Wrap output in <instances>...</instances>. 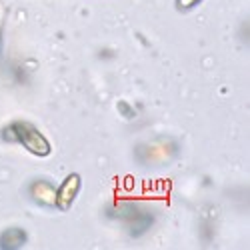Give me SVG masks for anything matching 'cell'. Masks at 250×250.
Returning <instances> with one entry per match:
<instances>
[{
    "label": "cell",
    "instance_id": "cell-1",
    "mask_svg": "<svg viewBox=\"0 0 250 250\" xmlns=\"http://www.w3.org/2000/svg\"><path fill=\"white\" fill-rule=\"evenodd\" d=\"M2 138L8 142H18L22 146L32 152L34 156H48L52 152V144L48 142V138L40 132L34 124L26 122V120H14L2 130Z\"/></svg>",
    "mask_w": 250,
    "mask_h": 250
},
{
    "label": "cell",
    "instance_id": "cell-2",
    "mask_svg": "<svg viewBox=\"0 0 250 250\" xmlns=\"http://www.w3.org/2000/svg\"><path fill=\"white\" fill-rule=\"evenodd\" d=\"M118 210H120L118 216L128 224L132 236H142V234L152 226V220H154L152 214H150L148 210H144V208L138 206V204H132V202L120 204Z\"/></svg>",
    "mask_w": 250,
    "mask_h": 250
},
{
    "label": "cell",
    "instance_id": "cell-3",
    "mask_svg": "<svg viewBox=\"0 0 250 250\" xmlns=\"http://www.w3.org/2000/svg\"><path fill=\"white\" fill-rule=\"evenodd\" d=\"M176 152V144L170 142V140H156V142H150V144H144V146L138 148V158L142 162H154V164H160V162H166L170 160Z\"/></svg>",
    "mask_w": 250,
    "mask_h": 250
},
{
    "label": "cell",
    "instance_id": "cell-4",
    "mask_svg": "<svg viewBox=\"0 0 250 250\" xmlns=\"http://www.w3.org/2000/svg\"><path fill=\"white\" fill-rule=\"evenodd\" d=\"M80 186H82V180H80V174H76V172H70L62 180V184L56 188V208L58 210H68L74 204V200L80 192Z\"/></svg>",
    "mask_w": 250,
    "mask_h": 250
},
{
    "label": "cell",
    "instance_id": "cell-5",
    "mask_svg": "<svg viewBox=\"0 0 250 250\" xmlns=\"http://www.w3.org/2000/svg\"><path fill=\"white\" fill-rule=\"evenodd\" d=\"M30 196L40 206H56V188L48 180H34L30 184Z\"/></svg>",
    "mask_w": 250,
    "mask_h": 250
},
{
    "label": "cell",
    "instance_id": "cell-6",
    "mask_svg": "<svg viewBox=\"0 0 250 250\" xmlns=\"http://www.w3.org/2000/svg\"><path fill=\"white\" fill-rule=\"evenodd\" d=\"M26 240H28V236H26V232L22 230V228L12 226V228H6V230L0 234V248L2 250H16V248L26 246Z\"/></svg>",
    "mask_w": 250,
    "mask_h": 250
},
{
    "label": "cell",
    "instance_id": "cell-7",
    "mask_svg": "<svg viewBox=\"0 0 250 250\" xmlns=\"http://www.w3.org/2000/svg\"><path fill=\"white\" fill-rule=\"evenodd\" d=\"M116 108H118V112H120L124 118H134V116H136V110L130 106L126 100H120V102L116 104Z\"/></svg>",
    "mask_w": 250,
    "mask_h": 250
},
{
    "label": "cell",
    "instance_id": "cell-8",
    "mask_svg": "<svg viewBox=\"0 0 250 250\" xmlns=\"http://www.w3.org/2000/svg\"><path fill=\"white\" fill-rule=\"evenodd\" d=\"M200 2H202V0H176V8L178 10H190L196 4H200Z\"/></svg>",
    "mask_w": 250,
    "mask_h": 250
},
{
    "label": "cell",
    "instance_id": "cell-9",
    "mask_svg": "<svg viewBox=\"0 0 250 250\" xmlns=\"http://www.w3.org/2000/svg\"><path fill=\"white\" fill-rule=\"evenodd\" d=\"M0 26H2V14H0Z\"/></svg>",
    "mask_w": 250,
    "mask_h": 250
}]
</instances>
